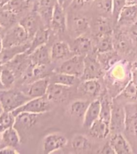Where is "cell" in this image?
Masks as SVG:
<instances>
[{"label":"cell","instance_id":"cell-1","mask_svg":"<svg viewBox=\"0 0 137 154\" xmlns=\"http://www.w3.org/2000/svg\"><path fill=\"white\" fill-rule=\"evenodd\" d=\"M108 79L114 85L125 86L132 79V65L127 61H115L108 69Z\"/></svg>","mask_w":137,"mask_h":154},{"label":"cell","instance_id":"cell-2","mask_svg":"<svg viewBox=\"0 0 137 154\" xmlns=\"http://www.w3.org/2000/svg\"><path fill=\"white\" fill-rule=\"evenodd\" d=\"M30 99L22 90L0 89V102L4 111L7 112H13L27 102Z\"/></svg>","mask_w":137,"mask_h":154},{"label":"cell","instance_id":"cell-3","mask_svg":"<svg viewBox=\"0 0 137 154\" xmlns=\"http://www.w3.org/2000/svg\"><path fill=\"white\" fill-rule=\"evenodd\" d=\"M31 41L26 30L19 23H15L5 31L2 35V48L18 46Z\"/></svg>","mask_w":137,"mask_h":154},{"label":"cell","instance_id":"cell-4","mask_svg":"<svg viewBox=\"0 0 137 154\" xmlns=\"http://www.w3.org/2000/svg\"><path fill=\"white\" fill-rule=\"evenodd\" d=\"M50 109V102L46 96L30 99L27 102L13 111L14 116L21 112H29L33 114H43Z\"/></svg>","mask_w":137,"mask_h":154},{"label":"cell","instance_id":"cell-5","mask_svg":"<svg viewBox=\"0 0 137 154\" xmlns=\"http://www.w3.org/2000/svg\"><path fill=\"white\" fill-rule=\"evenodd\" d=\"M56 72L72 75L77 78H81L84 72V56L75 54L67 59L55 70Z\"/></svg>","mask_w":137,"mask_h":154},{"label":"cell","instance_id":"cell-6","mask_svg":"<svg viewBox=\"0 0 137 154\" xmlns=\"http://www.w3.org/2000/svg\"><path fill=\"white\" fill-rule=\"evenodd\" d=\"M50 84L49 77H43L40 79H35L30 84L24 85L21 89L25 95L30 98H37L45 96L47 90Z\"/></svg>","mask_w":137,"mask_h":154},{"label":"cell","instance_id":"cell-7","mask_svg":"<svg viewBox=\"0 0 137 154\" xmlns=\"http://www.w3.org/2000/svg\"><path fill=\"white\" fill-rule=\"evenodd\" d=\"M67 144V137L64 135L54 132L47 135L43 140V152L46 154L51 153L64 148Z\"/></svg>","mask_w":137,"mask_h":154},{"label":"cell","instance_id":"cell-8","mask_svg":"<svg viewBox=\"0 0 137 154\" xmlns=\"http://www.w3.org/2000/svg\"><path fill=\"white\" fill-rule=\"evenodd\" d=\"M103 66L101 65L99 60L92 56L84 57V72L82 75V79H99L103 76Z\"/></svg>","mask_w":137,"mask_h":154},{"label":"cell","instance_id":"cell-9","mask_svg":"<svg viewBox=\"0 0 137 154\" xmlns=\"http://www.w3.org/2000/svg\"><path fill=\"white\" fill-rule=\"evenodd\" d=\"M124 109L126 114L125 132L132 138H137V104L127 103Z\"/></svg>","mask_w":137,"mask_h":154},{"label":"cell","instance_id":"cell-10","mask_svg":"<svg viewBox=\"0 0 137 154\" xmlns=\"http://www.w3.org/2000/svg\"><path fill=\"white\" fill-rule=\"evenodd\" d=\"M19 23L26 30L29 38H30V39H31L34 35L37 32V31L42 28L41 25H42V23L43 24V23L40 16H39V14H38V12L36 11L35 10V11H33L31 13L25 15L23 19H21Z\"/></svg>","mask_w":137,"mask_h":154},{"label":"cell","instance_id":"cell-11","mask_svg":"<svg viewBox=\"0 0 137 154\" xmlns=\"http://www.w3.org/2000/svg\"><path fill=\"white\" fill-rule=\"evenodd\" d=\"M69 91L70 87L50 83L45 96L50 103H60L67 98Z\"/></svg>","mask_w":137,"mask_h":154},{"label":"cell","instance_id":"cell-12","mask_svg":"<svg viewBox=\"0 0 137 154\" xmlns=\"http://www.w3.org/2000/svg\"><path fill=\"white\" fill-rule=\"evenodd\" d=\"M125 109L120 105H112L111 116L110 120L111 132L116 133L121 132L125 127Z\"/></svg>","mask_w":137,"mask_h":154},{"label":"cell","instance_id":"cell-13","mask_svg":"<svg viewBox=\"0 0 137 154\" xmlns=\"http://www.w3.org/2000/svg\"><path fill=\"white\" fill-rule=\"evenodd\" d=\"M67 15L65 13L64 7L57 2L53 11L50 26L53 31L64 32L67 29Z\"/></svg>","mask_w":137,"mask_h":154},{"label":"cell","instance_id":"cell-14","mask_svg":"<svg viewBox=\"0 0 137 154\" xmlns=\"http://www.w3.org/2000/svg\"><path fill=\"white\" fill-rule=\"evenodd\" d=\"M38 114L29 112H21L15 116L14 127L18 132H24L31 129L38 121Z\"/></svg>","mask_w":137,"mask_h":154},{"label":"cell","instance_id":"cell-15","mask_svg":"<svg viewBox=\"0 0 137 154\" xmlns=\"http://www.w3.org/2000/svg\"><path fill=\"white\" fill-rule=\"evenodd\" d=\"M57 2L56 0H38L36 11L39 14L43 24L46 26H50L53 11Z\"/></svg>","mask_w":137,"mask_h":154},{"label":"cell","instance_id":"cell-16","mask_svg":"<svg viewBox=\"0 0 137 154\" xmlns=\"http://www.w3.org/2000/svg\"><path fill=\"white\" fill-rule=\"evenodd\" d=\"M30 48V41L21 45L13 46L8 48H2L0 51V65H4L17 55L23 54L27 51Z\"/></svg>","mask_w":137,"mask_h":154},{"label":"cell","instance_id":"cell-17","mask_svg":"<svg viewBox=\"0 0 137 154\" xmlns=\"http://www.w3.org/2000/svg\"><path fill=\"white\" fill-rule=\"evenodd\" d=\"M28 55L31 63L35 65L47 66L51 62L50 48H48L47 44L37 48Z\"/></svg>","mask_w":137,"mask_h":154},{"label":"cell","instance_id":"cell-18","mask_svg":"<svg viewBox=\"0 0 137 154\" xmlns=\"http://www.w3.org/2000/svg\"><path fill=\"white\" fill-rule=\"evenodd\" d=\"M110 143L115 154L132 153V147L121 132L114 133V135L111 138Z\"/></svg>","mask_w":137,"mask_h":154},{"label":"cell","instance_id":"cell-19","mask_svg":"<svg viewBox=\"0 0 137 154\" xmlns=\"http://www.w3.org/2000/svg\"><path fill=\"white\" fill-rule=\"evenodd\" d=\"M72 51L70 48L69 44L64 41H58L52 45L50 48V56L53 61L67 59L72 55Z\"/></svg>","mask_w":137,"mask_h":154},{"label":"cell","instance_id":"cell-20","mask_svg":"<svg viewBox=\"0 0 137 154\" xmlns=\"http://www.w3.org/2000/svg\"><path fill=\"white\" fill-rule=\"evenodd\" d=\"M100 100H95L91 102L84 116V127L89 128L96 120H98L100 113Z\"/></svg>","mask_w":137,"mask_h":154},{"label":"cell","instance_id":"cell-21","mask_svg":"<svg viewBox=\"0 0 137 154\" xmlns=\"http://www.w3.org/2000/svg\"><path fill=\"white\" fill-rule=\"evenodd\" d=\"M132 40L130 35L128 36L127 34L123 33L122 31L118 32L113 39L114 48L118 52L122 53V54L129 52L132 48Z\"/></svg>","mask_w":137,"mask_h":154},{"label":"cell","instance_id":"cell-22","mask_svg":"<svg viewBox=\"0 0 137 154\" xmlns=\"http://www.w3.org/2000/svg\"><path fill=\"white\" fill-rule=\"evenodd\" d=\"M89 133L97 139H104L111 132L110 125L99 118L89 128Z\"/></svg>","mask_w":137,"mask_h":154},{"label":"cell","instance_id":"cell-23","mask_svg":"<svg viewBox=\"0 0 137 154\" xmlns=\"http://www.w3.org/2000/svg\"><path fill=\"white\" fill-rule=\"evenodd\" d=\"M49 37H50V33L48 29L42 27L38 30L30 41V48L26 51V54L29 55L38 47L47 44Z\"/></svg>","mask_w":137,"mask_h":154},{"label":"cell","instance_id":"cell-24","mask_svg":"<svg viewBox=\"0 0 137 154\" xmlns=\"http://www.w3.org/2000/svg\"><path fill=\"white\" fill-rule=\"evenodd\" d=\"M79 91L89 96H98L101 91V84L98 79H84L79 86Z\"/></svg>","mask_w":137,"mask_h":154},{"label":"cell","instance_id":"cell-25","mask_svg":"<svg viewBox=\"0 0 137 154\" xmlns=\"http://www.w3.org/2000/svg\"><path fill=\"white\" fill-rule=\"evenodd\" d=\"M2 144L3 146L15 148L20 144V134L14 127L10 128L1 134Z\"/></svg>","mask_w":137,"mask_h":154},{"label":"cell","instance_id":"cell-26","mask_svg":"<svg viewBox=\"0 0 137 154\" xmlns=\"http://www.w3.org/2000/svg\"><path fill=\"white\" fill-rule=\"evenodd\" d=\"M31 6V0H11L2 8L9 11L13 14L19 15L30 9Z\"/></svg>","mask_w":137,"mask_h":154},{"label":"cell","instance_id":"cell-27","mask_svg":"<svg viewBox=\"0 0 137 154\" xmlns=\"http://www.w3.org/2000/svg\"><path fill=\"white\" fill-rule=\"evenodd\" d=\"M70 25H71L70 26L71 31H72V34L74 33L75 37L83 35L90 28V25H89L87 19L81 16H76L72 18Z\"/></svg>","mask_w":137,"mask_h":154},{"label":"cell","instance_id":"cell-28","mask_svg":"<svg viewBox=\"0 0 137 154\" xmlns=\"http://www.w3.org/2000/svg\"><path fill=\"white\" fill-rule=\"evenodd\" d=\"M137 19V4L126 5L120 11L117 23L119 24H127Z\"/></svg>","mask_w":137,"mask_h":154},{"label":"cell","instance_id":"cell-29","mask_svg":"<svg viewBox=\"0 0 137 154\" xmlns=\"http://www.w3.org/2000/svg\"><path fill=\"white\" fill-rule=\"evenodd\" d=\"M92 44L91 39L88 37L79 35L75 37L74 40V51L77 55H84L91 50Z\"/></svg>","mask_w":137,"mask_h":154},{"label":"cell","instance_id":"cell-30","mask_svg":"<svg viewBox=\"0 0 137 154\" xmlns=\"http://www.w3.org/2000/svg\"><path fill=\"white\" fill-rule=\"evenodd\" d=\"M79 78L72 75L65 74V73H61V72H55L50 77H49L50 83L52 84H62L64 86L72 87L77 82V79Z\"/></svg>","mask_w":137,"mask_h":154},{"label":"cell","instance_id":"cell-31","mask_svg":"<svg viewBox=\"0 0 137 154\" xmlns=\"http://www.w3.org/2000/svg\"><path fill=\"white\" fill-rule=\"evenodd\" d=\"M89 104L90 103L88 101L81 100L72 102L69 106L70 114L74 117H84Z\"/></svg>","mask_w":137,"mask_h":154},{"label":"cell","instance_id":"cell-32","mask_svg":"<svg viewBox=\"0 0 137 154\" xmlns=\"http://www.w3.org/2000/svg\"><path fill=\"white\" fill-rule=\"evenodd\" d=\"M113 49H114L113 39L111 37L110 34L98 37V42L96 44V51L98 54L110 52L112 51Z\"/></svg>","mask_w":137,"mask_h":154},{"label":"cell","instance_id":"cell-33","mask_svg":"<svg viewBox=\"0 0 137 154\" xmlns=\"http://www.w3.org/2000/svg\"><path fill=\"white\" fill-rule=\"evenodd\" d=\"M118 98H123L128 101L137 100V86L130 80L124 87L123 90H121L117 96Z\"/></svg>","mask_w":137,"mask_h":154},{"label":"cell","instance_id":"cell-34","mask_svg":"<svg viewBox=\"0 0 137 154\" xmlns=\"http://www.w3.org/2000/svg\"><path fill=\"white\" fill-rule=\"evenodd\" d=\"M15 80H16V75L14 72L6 65H3L1 72V83L3 86V88H11Z\"/></svg>","mask_w":137,"mask_h":154},{"label":"cell","instance_id":"cell-35","mask_svg":"<svg viewBox=\"0 0 137 154\" xmlns=\"http://www.w3.org/2000/svg\"><path fill=\"white\" fill-rule=\"evenodd\" d=\"M72 147L75 151L81 152L90 149L91 143L84 135H75L72 140Z\"/></svg>","mask_w":137,"mask_h":154},{"label":"cell","instance_id":"cell-36","mask_svg":"<svg viewBox=\"0 0 137 154\" xmlns=\"http://www.w3.org/2000/svg\"><path fill=\"white\" fill-rule=\"evenodd\" d=\"M111 32L109 22L105 18H99L94 24V33L98 37L104 35H108Z\"/></svg>","mask_w":137,"mask_h":154},{"label":"cell","instance_id":"cell-37","mask_svg":"<svg viewBox=\"0 0 137 154\" xmlns=\"http://www.w3.org/2000/svg\"><path fill=\"white\" fill-rule=\"evenodd\" d=\"M18 15L1 7L0 8V26L3 28H9L15 24Z\"/></svg>","mask_w":137,"mask_h":154},{"label":"cell","instance_id":"cell-38","mask_svg":"<svg viewBox=\"0 0 137 154\" xmlns=\"http://www.w3.org/2000/svg\"><path fill=\"white\" fill-rule=\"evenodd\" d=\"M100 113H99V119L103 120L104 122L110 125L111 116V108L112 104L108 100V99L105 96L102 97L100 100Z\"/></svg>","mask_w":137,"mask_h":154},{"label":"cell","instance_id":"cell-39","mask_svg":"<svg viewBox=\"0 0 137 154\" xmlns=\"http://www.w3.org/2000/svg\"><path fill=\"white\" fill-rule=\"evenodd\" d=\"M14 121L15 116L12 112L3 111V112L0 115V134L10 128L14 127Z\"/></svg>","mask_w":137,"mask_h":154},{"label":"cell","instance_id":"cell-40","mask_svg":"<svg viewBox=\"0 0 137 154\" xmlns=\"http://www.w3.org/2000/svg\"><path fill=\"white\" fill-rule=\"evenodd\" d=\"M127 5L126 0H112V9H111V14L115 21L117 22L120 11H122L123 7Z\"/></svg>","mask_w":137,"mask_h":154},{"label":"cell","instance_id":"cell-41","mask_svg":"<svg viewBox=\"0 0 137 154\" xmlns=\"http://www.w3.org/2000/svg\"><path fill=\"white\" fill-rule=\"evenodd\" d=\"M96 5L99 10L104 13H111L112 0H95Z\"/></svg>","mask_w":137,"mask_h":154},{"label":"cell","instance_id":"cell-42","mask_svg":"<svg viewBox=\"0 0 137 154\" xmlns=\"http://www.w3.org/2000/svg\"><path fill=\"white\" fill-rule=\"evenodd\" d=\"M129 35L132 38V42L137 43V19L132 23L129 31Z\"/></svg>","mask_w":137,"mask_h":154},{"label":"cell","instance_id":"cell-43","mask_svg":"<svg viewBox=\"0 0 137 154\" xmlns=\"http://www.w3.org/2000/svg\"><path fill=\"white\" fill-rule=\"evenodd\" d=\"M98 152L101 154H115V151H114V149H113L110 141H108V143H106V144L101 148L100 150L98 151Z\"/></svg>","mask_w":137,"mask_h":154},{"label":"cell","instance_id":"cell-44","mask_svg":"<svg viewBox=\"0 0 137 154\" xmlns=\"http://www.w3.org/2000/svg\"><path fill=\"white\" fill-rule=\"evenodd\" d=\"M0 153L3 154H18L19 152L15 148L9 146H3L0 148Z\"/></svg>","mask_w":137,"mask_h":154},{"label":"cell","instance_id":"cell-45","mask_svg":"<svg viewBox=\"0 0 137 154\" xmlns=\"http://www.w3.org/2000/svg\"><path fill=\"white\" fill-rule=\"evenodd\" d=\"M93 1H95V0H73L72 3H74L75 5H78V6H84V5L91 3Z\"/></svg>","mask_w":137,"mask_h":154},{"label":"cell","instance_id":"cell-46","mask_svg":"<svg viewBox=\"0 0 137 154\" xmlns=\"http://www.w3.org/2000/svg\"><path fill=\"white\" fill-rule=\"evenodd\" d=\"M131 80L137 86V69H132V79Z\"/></svg>","mask_w":137,"mask_h":154},{"label":"cell","instance_id":"cell-47","mask_svg":"<svg viewBox=\"0 0 137 154\" xmlns=\"http://www.w3.org/2000/svg\"><path fill=\"white\" fill-rule=\"evenodd\" d=\"M11 0H0V8L2 7H4L5 5L8 3Z\"/></svg>","mask_w":137,"mask_h":154},{"label":"cell","instance_id":"cell-48","mask_svg":"<svg viewBox=\"0 0 137 154\" xmlns=\"http://www.w3.org/2000/svg\"><path fill=\"white\" fill-rule=\"evenodd\" d=\"M127 5H134L137 4V0H126Z\"/></svg>","mask_w":137,"mask_h":154},{"label":"cell","instance_id":"cell-49","mask_svg":"<svg viewBox=\"0 0 137 154\" xmlns=\"http://www.w3.org/2000/svg\"><path fill=\"white\" fill-rule=\"evenodd\" d=\"M72 1H73V0H65L64 4H63V7H67V6H69L70 4H72Z\"/></svg>","mask_w":137,"mask_h":154},{"label":"cell","instance_id":"cell-50","mask_svg":"<svg viewBox=\"0 0 137 154\" xmlns=\"http://www.w3.org/2000/svg\"><path fill=\"white\" fill-rule=\"evenodd\" d=\"M2 66H3V65H0V89H4L3 88V86H2V83H1V72H2Z\"/></svg>","mask_w":137,"mask_h":154},{"label":"cell","instance_id":"cell-51","mask_svg":"<svg viewBox=\"0 0 137 154\" xmlns=\"http://www.w3.org/2000/svg\"><path fill=\"white\" fill-rule=\"evenodd\" d=\"M132 69H137V60H135L132 64Z\"/></svg>","mask_w":137,"mask_h":154},{"label":"cell","instance_id":"cell-52","mask_svg":"<svg viewBox=\"0 0 137 154\" xmlns=\"http://www.w3.org/2000/svg\"><path fill=\"white\" fill-rule=\"evenodd\" d=\"M56 2H57L59 4L62 5V7H63V4H64L65 0H56Z\"/></svg>","mask_w":137,"mask_h":154},{"label":"cell","instance_id":"cell-53","mask_svg":"<svg viewBox=\"0 0 137 154\" xmlns=\"http://www.w3.org/2000/svg\"><path fill=\"white\" fill-rule=\"evenodd\" d=\"M5 32V29L2 27V26H0V34H2V35H3V34H4Z\"/></svg>","mask_w":137,"mask_h":154},{"label":"cell","instance_id":"cell-54","mask_svg":"<svg viewBox=\"0 0 137 154\" xmlns=\"http://www.w3.org/2000/svg\"><path fill=\"white\" fill-rule=\"evenodd\" d=\"M3 111H4V109H3V108H2V103H1V102H0V115L3 112Z\"/></svg>","mask_w":137,"mask_h":154},{"label":"cell","instance_id":"cell-55","mask_svg":"<svg viewBox=\"0 0 137 154\" xmlns=\"http://www.w3.org/2000/svg\"><path fill=\"white\" fill-rule=\"evenodd\" d=\"M1 146H2V138H1V136H0V148Z\"/></svg>","mask_w":137,"mask_h":154}]
</instances>
